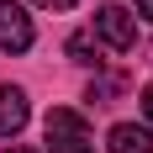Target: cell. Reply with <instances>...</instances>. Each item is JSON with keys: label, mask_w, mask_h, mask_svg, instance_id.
I'll use <instances>...</instances> for the list:
<instances>
[{"label": "cell", "mask_w": 153, "mask_h": 153, "mask_svg": "<svg viewBox=\"0 0 153 153\" xmlns=\"http://www.w3.org/2000/svg\"><path fill=\"white\" fill-rule=\"evenodd\" d=\"M63 48H69V58H74V63H100V42H95V32H74Z\"/></svg>", "instance_id": "obj_6"}, {"label": "cell", "mask_w": 153, "mask_h": 153, "mask_svg": "<svg viewBox=\"0 0 153 153\" xmlns=\"http://www.w3.org/2000/svg\"><path fill=\"white\" fill-rule=\"evenodd\" d=\"M0 153H37V148H21V143H5Z\"/></svg>", "instance_id": "obj_10"}, {"label": "cell", "mask_w": 153, "mask_h": 153, "mask_svg": "<svg viewBox=\"0 0 153 153\" xmlns=\"http://www.w3.org/2000/svg\"><path fill=\"white\" fill-rule=\"evenodd\" d=\"M111 153H153V127H137V122H116L106 137Z\"/></svg>", "instance_id": "obj_5"}, {"label": "cell", "mask_w": 153, "mask_h": 153, "mask_svg": "<svg viewBox=\"0 0 153 153\" xmlns=\"http://www.w3.org/2000/svg\"><path fill=\"white\" fill-rule=\"evenodd\" d=\"M32 37H37V32H32V16L21 11L16 0H0V48H5V53H27Z\"/></svg>", "instance_id": "obj_3"}, {"label": "cell", "mask_w": 153, "mask_h": 153, "mask_svg": "<svg viewBox=\"0 0 153 153\" xmlns=\"http://www.w3.org/2000/svg\"><path fill=\"white\" fill-rule=\"evenodd\" d=\"M42 127H48V153H95L90 132H85V122H79V111L53 106Z\"/></svg>", "instance_id": "obj_2"}, {"label": "cell", "mask_w": 153, "mask_h": 153, "mask_svg": "<svg viewBox=\"0 0 153 153\" xmlns=\"http://www.w3.org/2000/svg\"><path fill=\"white\" fill-rule=\"evenodd\" d=\"M143 116H148V127H153V85L143 90Z\"/></svg>", "instance_id": "obj_8"}, {"label": "cell", "mask_w": 153, "mask_h": 153, "mask_svg": "<svg viewBox=\"0 0 153 153\" xmlns=\"http://www.w3.org/2000/svg\"><path fill=\"white\" fill-rule=\"evenodd\" d=\"M32 5H42V11H69V5H79V0H32Z\"/></svg>", "instance_id": "obj_7"}, {"label": "cell", "mask_w": 153, "mask_h": 153, "mask_svg": "<svg viewBox=\"0 0 153 153\" xmlns=\"http://www.w3.org/2000/svg\"><path fill=\"white\" fill-rule=\"evenodd\" d=\"M90 32H95V42L111 48V53H132L137 48V16L127 11V5H100Z\"/></svg>", "instance_id": "obj_1"}, {"label": "cell", "mask_w": 153, "mask_h": 153, "mask_svg": "<svg viewBox=\"0 0 153 153\" xmlns=\"http://www.w3.org/2000/svg\"><path fill=\"white\" fill-rule=\"evenodd\" d=\"M132 16H143V21H153V0H137V11Z\"/></svg>", "instance_id": "obj_9"}, {"label": "cell", "mask_w": 153, "mask_h": 153, "mask_svg": "<svg viewBox=\"0 0 153 153\" xmlns=\"http://www.w3.org/2000/svg\"><path fill=\"white\" fill-rule=\"evenodd\" d=\"M32 106H27V90L21 85H0V137H16L27 127Z\"/></svg>", "instance_id": "obj_4"}]
</instances>
